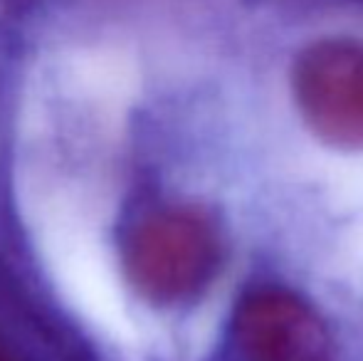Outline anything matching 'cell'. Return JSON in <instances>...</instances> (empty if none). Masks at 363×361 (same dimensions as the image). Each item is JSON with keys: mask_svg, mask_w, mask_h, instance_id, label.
Returning a JSON list of instances; mask_svg holds the SVG:
<instances>
[{"mask_svg": "<svg viewBox=\"0 0 363 361\" xmlns=\"http://www.w3.org/2000/svg\"><path fill=\"white\" fill-rule=\"evenodd\" d=\"M0 361H13V359L8 357V352L3 349V344H0Z\"/></svg>", "mask_w": 363, "mask_h": 361, "instance_id": "cell-1", "label": "cell"}]
</instances>
